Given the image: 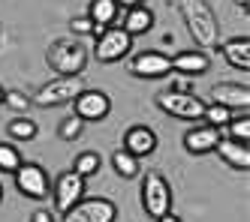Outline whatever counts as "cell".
I'll return each instance as SVG.
<instances>
[{
    "mask_svg": "<svg viewBox=\"0 0 250 222\" xmlns=\"http://www.w3.org/2000/svg\"><path fill=\"white\" fill-rule=\"evenodd\" d=\"M121 9H133V6H145V0H115Z\"/></svg>",
    "mask_w": 250,
    "mask_h": 222,
    "instance_id": "cell-30",
    "label": "cell"
},
{
    "mask_svg": "<svg viewBox=\"0 0 250 222\" xmlns=\"http://www.w3.org/2000/svg\"><path fill=\"white\" fill-rule=\"evenodd\" d=\"M24 159L19 153V147H15L12 141H0V171L3 174H15V168H19Z\"/></svg>",
    "mask_w": 250,
    "mask_h": 222,
    "instance_id": "cell-24",
    "label": "cell"
},
{
    "mask_svg": "<svg viewBox=\"0 0 250 222\" xmlns=\"http://www.w3.org/2000/svg\"><path fill=\"white\" fill-rule=\"evenodd\" d=\"M130 51H133V36L127 30H121L118 24L112 27H105L97 33V39H94V60L97 63H118L124 57H130Z\"/></svg>",
    "mask_w": 250,
    "mask_h": 222,
    "instance_id": "cell-6",
    "label": "cell"
},
{
    "mask_svg": "<svg viewBox=\"0 0 250 222\" xmlns=\"http://www.w3.org/2000/svg\"><path fill=\"white\" fill-rule=\"evenodd\" d=\"M175 6H178V15H181L190 39L202 51L205 48L211 51L220 45V21L214 15V9L208 6V0H175Z\"/></svg>",
    "mask_w": 250,
    "mask_h": 222,
    "instance_id": "cell-1",
    "label": "cell"
},
{
    "mask_svg": "<svg viewBox=\"0 0 250 222\" xmlns=\"http://www.w3.org/2000/svg\"><path fill=\"white\" fill-rule=\"evenodd\" d=\"M6 132H9L15 141H33L40 129H37V123H33L30 117H24V114H21V117H12V120H9Z\"/></svg>",
    "mask_w": 250,
    "mask_h": 222,
    "instance_id": "cell-22",
    "label": "cell"
},
{
    "mask_svg": "<svg viewBox=\"0 0 250 222\" xmlns=\"http://www.w3.org/2000/svg\"><path fill=\"white\" fill-rule=\"evenodd\" d=\"M30 222H58V219L51 216V210L40 207V210H33V213H30Z\"/></svg>",
    "mask_w": 250,
    "mask_h": 222,
    "instance_id": "cell-29",
    "label": "cell"
},
{
    "mask_svg": "<svg viewBox=\"0 0 250 222\" xmlns=\"http://www.w3.org/2000/svg\"><path fill=\"white\" fill-rule=\"evenodd\" d=\"M214 153L223 159V165H229V168H235V171L250 168V144L247 141H232V138L223 135L217 141V147H214Z\"/></svg>",
    "mask_w": 250,
    "mask_h": 222,
    "instance_id": "cell-15",
    "label": "cell"
},
{
    "mask_svg": "<svg viewBox=\"0 0 250 222\" xmlns=\"http://www.w3.org/2000/svg\"><path fill=\"white\" fill-rule=\"evenodd\" d=\"M0 201H3V183H0Z\"/></svg>",
    "mask_w": 250,
    "mask_h": 222,
    "instance_id": "cell-34",
    "label": "cell"
},
{
    "mask_svg": "<svg viewBox=\"0 0 250 222\" xmlns=\"http://www.w3.org/2000/svg\"><path fill=\"white\" fill-rule=\"evenodd\" d=\"M69 33L73 36H97L100 30L87 15H76V18H69Z\"/></svg>",
    "mask_w": 250,
    "mask_h": 222,
    "instance_id": "cell-28",
    "label": "cell"
},
{
    "mask_svg": "<svg viewBox=\"0 0 250 222\" xmlns=\"http://www.w3.org/2000/svg\"><path fill=\"white\" fill-rule=\"evenodd\" d=\"M103 168V156L97 153V150H82L76 159H73V171L79 174V177H94L97 171Z\"/></svg>",
    "mask_w": 250,
    "mask_h": 222,
    "instance_id": "cell-21",
    "label": "cell"
},
{
    "mask_svg": "<svg viewBox=\"0 0 250 222\" xmlns=\"http://www.w3.org/2000/svg\"><path fill=\"white\" fill-rule=\"evenodd\" d=\"M157 108L166 111L169 117L175 120H187V123H202V114H205V105L196 93H190V90H160V93L154 96Z\"/></svg>",
    "mask_w": 250,
    "mask_h": 222,
    "instance_id": "cell-3",
    "label": "cell"
},
{
    "mask_svg": "<svg viewBox=\"0 0 250 222\" xmlns=\"http://www.w3.org/2000/svg\"><path fill=\"white\" fill-rule=\"evenodd\" d=\"M124 150L127 153H133L136 159H145V156H151L154 150H157V132L151 126H145V123H136V126H130L127 132H124Z\"/></svg>",
    "mask_w": 250,
    "mask_h": 222,
    "instance_id": "cell-14",
    "label": "cell"
},
{
    "mask_svg": "<svg viewBox=\"0 0 250 222\" xmlns=\"http://www.w3.org/2000/svg\"><path fill=\"white\" fill-rule=\"evenodd\" d=\"M3 93H6V90H3V84H0V105H3Z\"/></svg>",
    "mask_w": 250,
    "mask_h": 222,
    "instance_id": "cell-33",
    "label": "cell"
},
{
    "mask_svg": "<svg viewBox=\"0 0 250 222\" xmlns=\"http://www.w3.org/2000/svg\"><path fill=\"white\" fill-rule=\"evenodd\" d=\"M220 138H223L220 129H214L208 123H196V126H190L184 132L181 144H184V150L190 156H205V153H214V147H217Z\"/></svg>",
    "mask_w": 250,
    "mask_h": 222,
    "instance_id": "cell-12",
    "label": "cell"
},
{
    "mask_svg": "<svg viewBox=\"0 0 250 222\" xmlns=\"http://www.w3.org/2000/svg\"><path fill=\"white\" fill-rule=\"evenodd\" d=\"M220 54L229 66H235L241 72L250 69V36H232V39H220Z\"/></svg>",
    "mask_w": 250,
    "mask_h": 222,
    "instance_id": "cell-17",
    "label": "cell"
},
{
    "mask_svg": "<svg viewBox=\"0 0 250 222\" xmlns=\"http://www.w3.org/2000/svg\"><path fill=\"white\" fill-rule=\"evenodd\" d=\"M112 111V99L105 90H97V87H84L82 93L73 99V114L82 117L84 123H100L109 117Z\"/></svg>",
    "mask_w": 250,
    "mask_h": 222,
    "instance_id": "cell-10",
    "label": "cell"
},
{
    "mask_svg": "<svg viewBox=\"0 0 250 222\" xmlns=\"http://www.w3.org/2000/svg\"><path fill=\"white\" fill-rule=\"evenodd\" d=\"M87 84L82 75H55L51 81H45L37 96H33L30 102L40 105V108H61V105H73V99L82 93Z\"/></svg>",
    "mask_w": 250,
    "mask_h": 222,
    "instance_id": "cell-4",
    "label": "cell"
},
{
    "mask_svg": "<svg viewBox=\"0 0 250 222\" xmlns=\"http://www.w3.org/2000/svg\"><path fill=\"white\" fill-rule=\"evenodd\" d=\"M82 132H84V120L76 117V114H66L58 123V138L61 141H76V138H82Z\"/></svg>",
    "mask_w": 250,
    "mask_h": 222,
    "instance_id": "cell-26",
    "label": "cell"
},
{
    "mask_svg": "<svg viewBox=\"0 0 250 222\" xmlns=\"http://www.w3.org/2000/svg\"><path fill=\"white\" fill-rule=\"evenodd\" d=\"M12 177H15V189H19L24 198L42 201V198L51 195V177L40 162H21Z\"/></svg>",
    "mask_w": 250,
    "mask_h": 222,
    "instance_id": "cell-7",
    "label": "cell"
},
{
    "mask_svg": "<svg viewBox=\"0 0 250 222\" xmlns=\"http://www.w3.org/2000/svg\"><path fill=\"white\" fill-rule=\"evenodd\" d=\"M127 72L133 78H145V81L169 78L172 75V57H166L160 51H136V54H130Z\"/></svg>",
    "mask_w": 250,
    "mask_h": 222,
    "instance_id": "cell-8",
    "label": "cell"
},
{
    "mask_svg": "<svg viewBox=\"0 0 250 222\" xmlns=\"http://www.w3.org/2000/svg\"><path fill=\"white\" fill-rule=\"evenodd\" d=\"M235 3H238V6H241L244 12H247V0H235Z\"/></svg>",
    "mask_w": 250,
    "mask_h": 222,
    "instance_id": "cell-32",
    "label": "cell"
},
{
    "mask_svg": "<svg viewBox=\"0 0 250 222\" xmlns=\"http://www.w3.org/2000/svg\"><path fill=\"white\" fill-rule=\"evenodd\" d=\"M51 198H55V207L61 213H66L73 204H79L84 198V177H79L73 168L61 171L55 180H51Z\"/></svg>",
    "mask_w": 250,
    "mask_h": 222,
    "instance_id": "cell-11",
    "label": "cell"
},
{
    "mask_svg": "<svg viewBox=\"0 0 250 222\" xmlns=\"http://www.w3.org/2000/svg\"><path fill=\"white\" fill-rule=\"evenodd\" d=\"M112 168L118 171V177L133 180L136 174H142V159H136L133 153H127V150L121 147V150H115V153H112Z\"/></svg>",
    "mask_w": 250,
    "mask_h": 222,
    "instance_id": "cell-20",
    "label": "cell"
},
{
    "mask_svg": "<svg viewBox=\"0 0 250 222\" xmlns=\"http://www.w3.org/2000/svg\"><path fill=\"white\" fill-rule=\"evenodd\" d=\"M118 27L127 30L130 36H145L154 27V12L148 6H133V9H121Z\"/></svg>",
    "mask_w": 250,
    "mask_h": 222,
    "instance_id": "cell-18",
    "label": "cell"
},
{
    "mask_svg": "<svg viewBox=\"0 0 250 222\" xmlns=\"http://www.w3.org/2000/svg\"><path fill=\"white\" fill-rule=\"evenodd\" d=\"M61 222H115L118 219V204L109 198H82L66 213H61Z\"/></svg>",
    "mask_w": 250,
    "mask_h": 222,
    "instance_id": "cell-9",
    "label": "cell"
},
{
    "mask_svg": "<svg viewBox=\"0 0 250 222\" xmlns=\"http://www.w3.org/2000/svg\"><path fill=\"white\" fill-rule=\"evenodd\" d=\"M45 63L55 75H82L87 66V48L79 39H55L45 51Z\"/></svg>",
    "mask_w": 250,
    "mask_h": 222,
    "instance_id": "cell-2",
    "label": "cell"
},
{
    "mask_svg": "<svg viewBox=\"0 0 250 222\" xmlns=\"http://www.w3.org/2000/svg\"><path fill=\"white\" fill-rule=\"evenodd\" d=\"M157 222H184L181 216H175V213H166V216H160Z\"/></svg>",
    "mask_w": 250,
    "mask_h": 222,
    "instance_id": "cell-31",
    "label": "cell"
},
{
    "mask_svg": "<svg viewBox=\"0 0 250 222\" xmlns=\"http://www.w3.org/2000/svg\"><path fill=\"white\" fill-rule=\"evenodd\" d=\"M142 207H145V213L154 222L160 216L172 213V186L166 183V177L154 168L142 174Z\"/></svg>",
    "mask_w": 250,
    "mask_h": 222,
    "instance_id": "cell-5",
    "label": "cell"
},
{
    "mask_svg": "<svg viewBox=\"0 0 250 222\" xmlns=\"http://www.w3.org/2000/svg\"><path fill=\"white\" fill-rule=\"evenodd\" d=\"M87 18L97 24V30H105V27L118 24L121 6L115 3V0H91V6H87Z\"/></svg>",
    "mask_w": 250,
    "mask_h": 222,
    "instance_id": "cell-19",
    "label": "cell"
},
{
    "mask_svg": "<svg viewBox=\"0 0 250 222\" xmlns=\"http://www.w3.org/2000/svg\"><path fill=\"white\" fill-rule=\"evenodd\" d=\"M211 102L244 114V111L250 108V87L247 84H235V81H220V84L211 87Z\"/></svg>",
    "mask_w": 250,
    "mask_h": 222,
    "instance_id": "cell-13",
    "label": "cell"
},
{
    "mask_svg": "<svg viewBox=\"0 0 250 222\" xmlns=\"http://www.w3.org/2000/svg\"><path fill=\"white\" fill-rule=\"evenodd\" d=\"M211 69V51H178L172 57V72H178V75H205V72Z\"/></svg>",
    "mask_w": 250,
    "mask_h": 222,
    "instance_id": "cell-16",
    "label": "cell"
},
{
    "mask_svg": "<svg viewBox=\"0 0 250 222\" xmlns=\"http://www.w3.org/2000/svg\"><path fill=\"white\" fill-rule=\"evenodd\" d=\"M232 117H235V111H229V108H223V105L208 102V105H205V114H202V123H208V126H214V129H223Z\"/></svg>",
    "mask_w": 250,
    "mask_h": 222,
    "instance_id": "cell-25",
    "label": "cell"
},
{
    "mask_svg": "<svg viewBox=\"0 0 250 222\" xmlns=\"http://www.w3.org/2000/svg\"><path fill=\"white\" fill-rule=\"evenodd\" d=\"M3 105L15 111V117H21L24 111H30V96L21 93V90H6V93H3Z\"/></svg>",
    "mask_w": 250,
    "mask_h": 222,
    "instance_id": "cell-27",
    "label": "cell"
},
{
    "mask_svg": "<svg viewBox=\"0 0 250 222\" xmlns=\"http://www.w3.org/2000/svg\"><path fill=\"white\" fill-rule=\"evenodd\" d=\"M220 132H226V138H232V141H250V117H247V111L244 114H235Z\"/></svg>",
    "mask_w": 250,
    "mask_h": 222,
    "instance_id": "cell-23",
    "label": "cell"
}]
</instances>
